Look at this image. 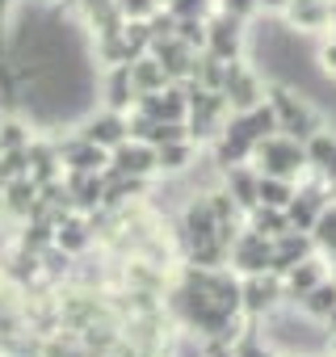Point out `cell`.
Returning a JSON list of instances; mask_svg holds the SVG:
<instances>
[{
  "label": "cell",
  "mask_w": 336,
  "mask_h": 357,
  "mask_svg": "<svg viewBox=\"0 0 336 357\" xmlns=\"http://www.w3.org/2000/svg\"><path fill=\"white\" fill-rule=\"evenodd\" d=\"M277 357H311V353H277Z\"/></svg>",
  "instance_id": "836d02e7"
},
{
  "label": "cell",
  "mask_w": 336,
  "mask_h": 357,
  "mask_svg": "<svg viewBox=\"0 0 336 357\" xmlns=\"http://www.w3.org/2000/svg\"><path fill=\"white\" fill-rule=\"evenodd\" d=\"M290 9V0H257V13L261 17H282Z\"/></svg>",
  "instance_id": "f1b7e54d"
},
{
  "label": "cell",
  "mask_w": 336,
  "mask_h": 357,
  "mask_svg": "<svg viewBox=\"0 0 336 357\" xmlns=\"http://www.w3.org/2000/svg\"><path fill=\"white\" fill-rule=\"evenodd\" d=\"M126 72H130V84H135V93H139V97L160 93L164 84H173V80H168V72H164V63H160L151 51H143L139 59H130V63H126Z\"/></svg>",
  "instance_id": "d6986e66"
},
{
  "label": "cell",
  "mask_w": 336,
  "mask_h": 357,
  "mask_svg": "<svg viewBox=\"0 0 336 357\" xmlns=\"http://www.w3.org/2000/svg\"><path fill=\"white\" fill-rule=\"evenodd\" d=\"M311 244H315V252H323V257H336V198H328V206L315 215V223H311Z\"/></svg>",
  "instance_id": "603a6c76"
},
{
  "label": "cell",
  "mask_w": 336,
  "mask_h": 357,
  "mask_svg": "<svg viewBox=\"0 0 336 357\" xmlns=\"http://www.w3.org/2000/svg\"><path fill=\"white\" fill-rule=\"evenodd\" d=\"M248 164L265 176H286V181H303L307 176V151H303V139H290L282 130L265 135L252 143V155Z\"/></svg>",
  "instance_id": "7a4b0ae2"
},
{
  "label": "cell",
  "mask_w": 336,
  "mask_h": 357,
  "mask_svg": "<svg viewBox=\"0 0 336 357\" xmlns=\"http://www.w3.org/2000/svg\"><path fill=\"white\" fill-rule=\"evenodd\" d=\"M294 307H298L303 315H311V319H319V324H323V319H328V311L336 307V282H332V278H323V282H319V286H311Z\"/></svg>",
  "instance_id": "7402d4cb"
},
{
  "label": "cell",
  "mask_w": 336,
  "mask_h": 357,
  "mask_svg": "<svg viewBox=\"0 0 336 357\" xmlns=\"http://www.w3.org/2000/svg\"><path fill=\"white\" fill-rule=\"evenodd\" d=\"M323 328H328V332H332V336H336V307H332V311H328V319H323Z\"/></svg>",
  "instance_id": "1f68e13d"
},
{
  "label": "cell",
  "mask_w": 336,
  "mask_h": 357,
  "mask_svg": "<svg viewBox=\"0 0 336 357\" xmlns=\"http://www.w3.org/2000/svg\"><path fill=\"white\" fill-rule=\"evenodd\" d=\"M164 5H168V0H164Z\"/></svg>",
  "instance_id": "d590c367"
},
{
  "label": "cell",
  "mask_w": 336,
  "mask_h": 357,
  "mask_svg": "<svg viewBox=\"0 0 336 357\" xmlns=\"http://www.w3.org/2000/svg\"><path fill=\"white\" fill-rule=\"evenodd\" d=\"M147 51L164 63L168 80H190V76H194V68H198V55H202V51H194L190 43H181L177 34H168V38H151V47H147Z\"/></svg>",
  "instance_id": "4fadbf2b"
},
{
  "label": "cell",
  "mask_w": 336,
  "mask_h": 357,
  "mask_svg": "<svg viewBox=\"0 0 336 357\" xmlns=\"http://www.w3.org/2000/svg\"><path fill=\"white\" fill-rule=\"evenodd\" d=\"M198 155H202V147L194 139L164 143V147H155V176H160V181H177V176H185L198 164Z\"/></svg>",
  "instance_id": "2e32d148"
},
{
  "label": "cell",
  "mask_w": 336,
  "mask_h": 357,
  "mask_svg": "<svg viewBox=\"0 0 336 357\" xmlns=\"http://www.w3.org/2000/svg\"><path fill=\"white\" fill-rule=\"evenodd\" d=\"M294 190H298V181H286V176H265V172H261V181H257V202L286 211V202L294 198Z\"/></svg>",
  "instance_id": "cb8c5ba5"
},
{
  "label": "cell",
  "mask_w": 336,
  "mask_h": 357,
  "mask_svg": "<svg viewBox=\"0 0 336 357\" xmlns=\"http://www.w3.org/2000/svg\"><path fill=\"white\" fill-rule=\"evenodd\" d=\"M328 278L336 282V257H328Z\"/></svg>",
  "instance_id": "d6a6232c"
},
{
  "label": "cell",
  "mask_w": 336,
  "mask_h": 357,
  "mask_svg": "<svg viewBox=\"0 0 336 357\" xmlns=\"http://www.w3.org/2000/svg\"><path fill=\"white\" fill-rule=\"evenodd\" d=\"M332 5H336V0H332Z\"/></svg>",
  "instance_id": "e575fe53"
},
{
  "label": "cell",
  "mask_w": 336,
  "mask_h": 357,
  "mask_svg": "<svg viewBox=\"0 0 336 357\" xmlns=\"http://www.w3.org/2000/svg\"><path fill=\"white\" fill-rule=\"evenodd\" d=\"M303 151H307V172L323 176V181L336 172V130L332 126H319L315 135H307L303 139Z\"/></svg>",
  "instance_id": "ac0fdd59"
},
{
  "label": "cell",
  "mask_w": 336,
  "mask_h": 357,
  "mask_svg": "<svg viewBox=\"0 0 336 357\" xmlns=\"http://www.w3.org/2000/svg\"><path fill=\"white\" fill-rule=\"evenodd\" d=\"M202 51H206L211 59H223V63L244 59V55H248V22H240V17L215 9V13L206 17V47H202Z\"/></svg>",
  "instance_id": "5b68a950"
},
{
  "label": "cell",
  "mask_w": 336,
  "mask_h": 357,
  "mask_svg": "<svg viewBox=\"0 0 336 357\" xmlns=\"http://www.w3.org/2000/svg\"><path fill=\"white\" fill-rule=\"evenodd\" d=\"M135 101H139V93H135V84H130L126 63H118V68H97V105L118 109V114H130Z\"/></svg>",
  "instance_id": "8fae6325"
},
{
  "label": "cell",
  "mask_w": 336,
  "mask_h": 357,
  "mask_svg": "<svg viewBox=\"0 0 336 357\" xmlns=\"http://www.w3.org/2000/svg\"><path fill=\"white\" fill-rule=\"evenodd\" d=\"M17 9H22V0H0V34L9 30V22L17 17Z\"/></svg>",
  "instance_id": "f546056e"
},
{
  "label": "cell",
  "mask_w": 336,
  "mask_h": 357,
  "mask_svg": "<svg viewBox=\"0 0 336 357\" xmlns=\"http://www.w3.org/2000/svg\"><path fill=\"white\" fill-rule=\"evenodd\" d=\"M265 101L273 105L277 130H282V135H290V139H307V135H315L319 126H328V118H323V109L315 105V97H311V93H303V89H294V84L269 80Z\"/></svg>",
  "instance_id": "6da1fadb"
},
{
  "label": "cell",
  "mask_w": 336,
  "mask_h": 357,
  "mask_svg": "<svg viewBox=\"0 0 336 357\" xmlns=\"http://www.w3.org/2000/svg\"><path fill=\"white\" fill-rule=\"evenodd\" d=\"M286 303L282 294V273L265 269V273H244L240 278V311L248 319H265L269 311H277Z\"/></svg>",
  "instance_id": "52a82bcc"
},
{
  "label": "cell",
  "mask_w": 336,
  "mask_h": 357,
  "mask_svg": "<svg viewBox=\"0 0 336 357\" xmlns=\"http://www.w3.org/2000/svg\"><path fill=\"white\" fill-rule=\"evenodd\" d=\"M185 89H190V114H185V130H190V139H194L198 147H206V143H215V139H219V130L227 126V118H231V105H227V97H223V93L198 89V84H190V80H185Z\"/></svg>",
  "instance_id": "3957f363"
},
{
  "label": "cell",
  "mask_w": 336,
  "mask_h": 357,
  "mask_svg": "<svg viewBox=\"0 0 336 357\" xmlns=\"http://www.w3.org/2000/svg\"><path fill=\"white\" fill-rule=\"evenodd\" d=\"M282 26L298 38L319 43L323 34L336 30V5L332 0H290V9L282 13Z\"/></svg>",
  "instance_id": "8992f818"
},
{
  "label": "cell",
  "mask_w": 336,
  "mask_h": 357,
  "mask_svg": "<svg viewBox=\"0 0 336 357\" xmlns=\"http://www.w3.org/2000/svg\"><path fill=\"white\" fill-rule=\"evenodd\" d=\"M311 252H315V244H311L307 231H286V236L273 240V261H269V269H273V273H286L290 265L307 261Z\"/></svg>",
  "instance_id": "ffe728a7"
},
{
  "label": "cell",
  "mask_w": 336,
  "mask_h": 357,
  "mask_svg": "<svg viewBox=\"0 0 336 357\" xmlns=\"http://www.w3.org/2000/svg\"><path fill=\"white\" fill-rule=\"evenodd\" d=\"M328 278V257L323 252H311L307 261H298V265H290L286 273H282V294H286V303L294 307L311 286H319Z\"/></svg>",
  "instance_id": "9a60e30c"
},
{
  "label": "cell",
  "mask_w": 336,
  "mask_h": 357,
  "mask_svg": "<svg viewBox=\"0 0 336 357\" xmlns=\"http://www.w3.org/2000/svg\"><path fill=\"white\" fill-rule=\"evenodd\" d=\"M51 143H55V151H59L63 172H105V168H109V151L97 147V143H89V139H80L76 130L63 135V139L51 135Z\"/></svg>",
  "instance_id": "30bf717a"
},
{
  "label": "cell",
  "mask_w": 336,
  "mask_h": 357,
  "mask_svg": "<svg viewBox=\"0 0 336 357\" xmlns=\"http://www.w3.org/2000/svg\"><path fill=\"white\" fill-rule=\"evenodd\" d=\"M114 9L122 22H147L164 9V0H114Z\"/></svg>",
  "instance_id": "484cf974"
},
{
  "label": "cell",
  "mask_w": 336,
  "mask_h": 357,
  "mask_svg": "<svg viewBox=\"0 0 336 357\" xmlns=\"http://www.w3.org/2000/svg\"><path fill=\"white\" fill-rule=\"evenodd\" d=\"M51 244H55L59 252H68L72 261L84 257V252H93V248H97V236H93V227H89V215H80V211L59 215V219H55V236H51Z\"/></svg>",
  "instance_id": "7c38bea8"
},
{
  "label": "cell",
  "mask_w": 336,
  "mask_h": 357,
  "mask_svg": "<svg viewBox=\"0 0 336 357\" xmlns=\"http://www.w3.org/2000/svg\"><path fill=\"white\" fill-rule=\"evenodd\" d=\"M269 261H273V240H265L252 227H240L236 240L227 244V269H236L240 278L244 273H265Z\"/></svg>",
  "instance_id": "ba28073f"
},
{
  "label": "cell",
  "mask_w": 336,
  "mask_h": 357,
  "mask_svg": "<svg viewBox=\"0 0 336 357\" xmlns=\"http://www.w3.org/2000/svg\"><path fill=\"white\" fill-rule=\"evenodd\" d=\"M30 9H68V0H22Z\"/></svg>",
  "instance_id": "4dcf8cb0"
},
{
  "label": "cell",
  "mask_w": 336,
  "mask_h": 357,
  "mask_svg": "<svg viewBox=\"0 0 336 357\" xmlns=\"http://www.w3.org/2000/svg\"><path fill=\"white\" fill-rule=\"evenodd\" d=\"M257 181H261V172H257L252 164H231V168H223V176H219V185L227 190V198H231L244 215L257 206Z\"/></svg>",
  "instance_id": "e0dca14e"
},
{
  "label": "cell",
  "mask_w": 336,
  "mask_h": 357,
  "mask_svg": "<svg viewBox=\"0 0 336 357\" xmlns=\"http://www.w3.org/2000/svg\"><path fill=\"white\" fill-rule=\"evenodd\" d=\"M219 93L227 97L231 114H248V109H257V105L265 101L269 76L244 55V59H231V63H227V76H223V89H219Z\"/></svg>",
  "instance_id": "277c9868"
},
{
  "label": "cell",
  "mask_w": 336,
  "mask_h": 357,
  "mask_svg": "<svg viewBox=\"0 0 336 357\" xmlns=\"http://www.w3.org/2000/svg\"><path fill=\"white\" fill-rule=\"evenodd\" d=\"M244 227L261 231L265 240H277V236L290 231V219H286V211H277V206H261V202H257V206L244 215Z\"/></svg>",
  "instance_id": "44dd1931"
},
{
  "label": "cell",
  "mask_w": 336,
  "mask_h": 357,
  "mask_svg": "<svg viewBox=\"0 0 336 357\" xmlns=\"http://www.w3.org/2000/svg\"><path fill=\"white\" fill-rule=\"evenodd\" d=\"M181 261H190V265H198V269H223V265H227V244H223L219 236H215V240H202V244L185 248Z\"/></svg>",
  "instance_id": "d4e9b609"
},
{
  "label": "cell",
  "mask_w": 336,
  "mask_h": 357,
  "mask_svg": "<svg viewBox=\"0 0 336 357\" xmlns=\"http://www.w3.org/2000/svg\"><path fill=\"white\" fill-rule=\"evenodd\" d=\"M315 68H319V76L328 84H336V30L315 43Z\"/></svg>",
  "instance_id": "4316f807"
},
{
  "label": "cell",
  "mask_w": 336,
  "mask_h": 357,
  "mask_svg": "<svg viewBox=\"0 0 336 357\" xmlns=\"http://www.w3.org/2000/svg\"><path fill=\"white\" fill-rule=\"evenodd\" d=\"M219 9L240 17V22H248V17H257V0H219Z\"/></svg>",
  "instance_id": "83f0119b"
},
{
  "label": "cell",
  "mask_w": 336,
  "mask_h": 357,
  "mask_svg": "<svg viewBox=\"0 0 336 357\" xmlns=\"http://www.w3.org/2000/svg\"><path fill=\"white\" fill-rule=\"evenodd\" d=\"M72 130H76L80 139H89V143L105 147V151H114L118 143H126V139H130V130H126V114L105 109V105H93V109H89Z\"/></svg>",
  "instance_id": "9c48e42d"
},
{
  "label": "cell",
  "mask_w": 336,
  "mask_h": 357,
  "mask_svg": "<svg viewBox=\"0 0 336 357\" xmlns=\"http://www.w3.org/2000/svg\"><path fill=\"white\" fill-rule=\"evenodd\" d=\"M109 172H122V176H147L155 181V147L143 143V139H126L109 151Z\"/></svg>",
  "instance_id": "5bb4252c"
}]
</instances>
